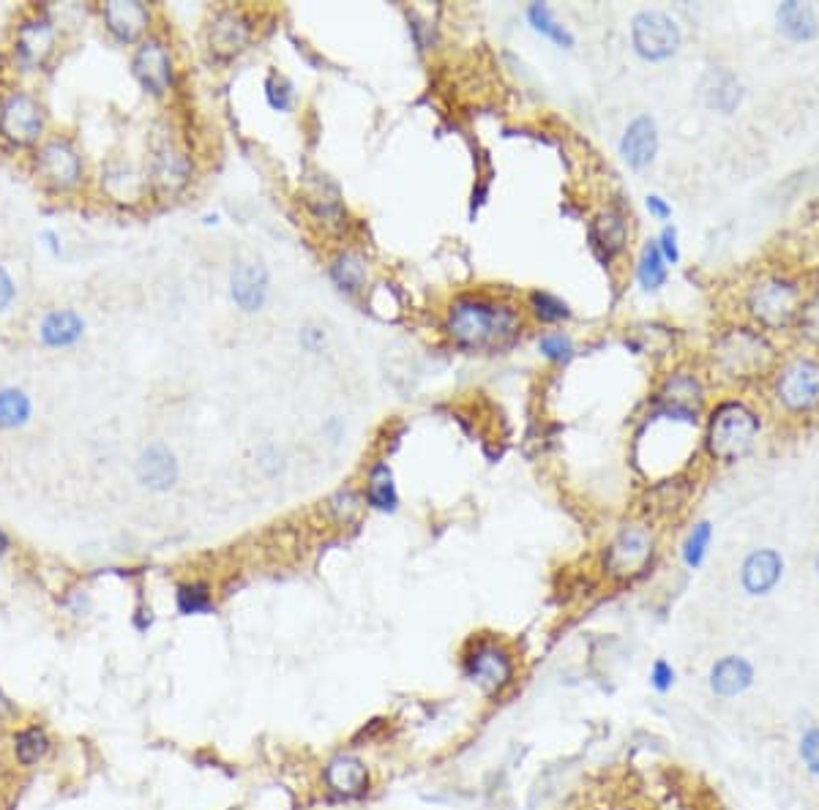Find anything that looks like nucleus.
<instances>
[{
  "label": "nucleus",
  "instance_id": "nucleus-3",
  "mask_svg": "<svg viewBox=\"0 0 819 810\" xmlns=\"http://www.w3.org/2000/svg\"><path fill=\"white\" fill-rule=\"evenodd\" d=\"M446 328L465 350H500L520 333V311L509 304L468 295L454 300Z\"/></svg>",
  "mask_w": 819,
  "mask_h": 810
},
{
  "label": "nucleus",
  "instance_id": "nucleus-12",
  "mask_svg": "<svg viewBox=\"0 0 819 810\" xmlns=\"http://www.w3.org/2000/svg\"><path fill=\"white\" fill-rule=\"evenodd\" d=\"M705 402V382L699 374L686 372V369H675L664 376L662 387H658V409L675 418L688 420L697 426V415Z\"/></svg>",
  "mask_w": 819,
  "mask_h": 810
},
{
  "label": "nucleus",
  "instance_id": "nucleus-6",
  "mask_svg": "<svg viewBox=\"0 0 819 810\" xmlns=\"http://www.w3.org/2000/svg\"><path fill=\"white\" fill-rule=\"evenodd\" d=\"M656 557V533L642 522L618 527L601 555V568L612 581H634L653 565Z\"/></svg>",
  "mask_w": 819,
  "mask_h": 810
},
{
  "label": "nucleus",
  "instance_id": "nucleus-46",
  "mask_svg": "<svg viewBox=\"0 0 819 810\" xmlns=\"http://www.w3.org/2000/svg\"><path fill=\"white\" fill-rule=\"evenodd\" d=\"M17 715H20V712H17V707L11 704L9 696H6L3 690H0V726H6V723L17 721Z\"/></svg>",
  "mask_w": 819,
  "mask_h": 810
},
{
  "label": "nucleus",
  "instance_id": "nucleus-42",
  "mask_svg": "<svg viewBox=\"0 0 819 810\" xmlns=\"http://www.w3.org/2000/svg\"><path fill=\"white\" fill-rule=\"evenodd\" d=\"M331 511L339 522L347 524V522H352L358 513H361V500H358L352 492H339L331 497Z\"/></svg>",
  "mask_w": 819,
  "mask_h": 810
},
{
  "label": "nucleus",
  "instance_id": "nucleus-29",
  "mask_svg": "<svg viewBox=\"0 0 819 810\" xmlns=\"http://www.w3.org/2000/svg\"><path fill=\"white\" fill-rule=\"evenodd\" d=\"M328 273H331L334 284L341 293H361L363 284H367V260L356 251H341L337 260L331 262Z\"/></svg>",
  "mask_w": 819,
  "mask_h": 810
},
{
  "label": "nucleus",
  "instance_id": "nucleus-43",
  "mask_svg": "<svg viewBox=\"0 0 819 810\" xmlns=\"http://www.w3.org/2000/svg\"><path fill=\"white\" fill-rule=\"evenodd\" d=\"M645 208H647V214H651L656 221L673 219V205H669V199H664L662 194H647Z\"/></svg>",
  "mask_w": 819,
  "mask_h": 810
},
{
  "label": "nucleus",
  "instance_id": "nucleus-47",
  "mask_svg": "<svg viewBox=\"0 0 819 810\" xmlns=\"http://www.w3.org/2000/svg\"><path fill=\"white\" fill-rule=\"evenodd\" d=\"M44 241H47V247H50V251H53V254H55V256H58V254H61V247H58V236H55V232H53V230H47V232H44Z\"/></svg>",
  "mask_w": 819,
  "mask_h": 810
},
{
  "label": "nucleus",
  "instance_id": "nucleus-50",
  "mask_svg": "<svg viewBox=\"0 0 819 810\" xmlns=\"http://www.w3.org/2000/svg\"><path fill=\"white\" fill-rule=\"evenodd\" d=\"M817 287H819V282H817Z\"/></svg>",
  "mask_w": 819,
  "mask_h": 810
},
{
  "label": "nucleus",
  "instance_id": "nucleus-39",
  "mask_svg": "<svg viewBox=\"0 0 819 810\" xmlns=\"http://www.w3.org/2000/svg\"><path fill=\"white\" fill-rule=\"evenodd\" d=\"M265 99H269L273 110L287 112L290 107H293V85L284 77H279V74H271V77L265 79Z\"/></svg>",
  "mask_w": 819,
  "mask_h": 810
},
{
  "label": "nucleus",
  "instance_id": "nucleus-9",
  "mask_svg": "<svg viewBox=\"0 0 819 810\" xmlns=\"http://www.w3.org/2000/svg\"><path fill=\"white\" fill-rule=\"evenodd\" d=\"M47 112L28 90H9L0 99V140L14 147H31L42 140Z\"/></svg>",
  "mask_w": 819,
  "mask_h": 810
},
{
  "label": "nucleus",
  "instance_id": "nucleus-34",
  "mask_svg": "<svg viewBox=\"0 0 819 810\" xmlns=\"http://www.w3.org/2000/svg\"><path fill=\"white\" fill-rule=\"evenodd\" d=\"M795 336H798L800 344L806 347V352H815L819 355V287L815 284L806 298L804 311H800L798 325H795Z\"/></svg>",
  "mask_w": 819,
  "mask_h": 810
},
{
  "label": "nucleus",
  "instance_id": "nucleus-32",
  "mask_svg": "<svg viewBox=\"0 0 819 810\" xmlns=\"http://www.w3.org/2000/svg\"><path fill=\"white\" fill-rule=\"evenodd\" d=\"M33 402L20 387H3L0 391V429L14 431L31 420Z\"/></svg>",
  "mask_w": 819,
  "mask_h": 810
},
{
  "label": "nucleus",
  "instance_id": "nucleus-33",
  "mask_svg": "<svg viewBox=\"0 0 819 810\" xmlns=\"http://www.w3.org/2000/svg\"><path fill=\"white\" fill-rule=\"evenodd\" d=\"M175 606L184 617H200V614L214 612V592H210L208 581H184L175 592Z\"/></svg>",
  "mask_w": 819,
  "mask_h": 810
},
{
  "label": "nucleus",
  "instance_id": "nucleus-21",
  "mask_svg": "<svg viewBox=\"0 0 819 810\" xmlns=\"http://www.w3.org/2000/svg\"><path fill=\"white\" fill-rule=\"evenodd\" d=\"M55 39H58V33H55L53 22L44 20V17L22 20L14 33L17 58L31 68L44 66L50 61V55L55 53Z\"/></svg>",
  "mask_w": 819,
  "mask_h": 810
},
{
  "label": "nucleus",
  "instance_id": "nucleus-44",
  "mask_svg": "<svg viewBox=\"0 0 819 810\" xmlns=\"http://www.w3.org/2000/svg\"><path fill=\"white\" fill-rule=\"evenodd\" d=\"M14 295H17L14 278H11L9 271H6V267L0 265V311L9 309L11 300H14Z\"/></svg>",
  "mask_w": 819,
  "mask_h": 810
},
{
  "label": "nucleus",
  "instance_id": "nucleus-4",
  "mask_svg": "<svg viewBox=\"0 0 819 810\" xmlns=\"http://www.w3.org/2000/svg\"><path fill=\"white\" fill-rule=\"evenodd\" d=\"M762 415L743 398H724L716 404L705 424V450L719 464H738L754 453L760 442Z\"/></svg>",
  "mask_w": 819,
  "mask_h": 810
},
{
  "label": "nucleus",
  "instance_id": "nucleus-37",
  "mask_svg": "<svg viewBox=\"0 0 819 810\" xmlns=\"http://www.w3.org/2000/svg\"><path fill=\"white\" fill-rule=\"evenodd\" d=\"M538 352L552 363H568L574 358V352H577V347H574V339L568 333L552 330V333H544L538 339Z\"/></svg>",
  "mask_w": 819,
  "mask_h": 810
},
{
  "label": "nucleus",
  "instance_id": "nucleus-22",
  "mask_svg": "<svg viewBox=\"0 0 819 810\" xmlns=\"http://www.w3.org/2000/svg\"><path fill=\"white\" fill-rule=\"evenodd\" d=\"M249 36H252V25H249V20L241 11L225 9L210 20L208 44L216 58H236L249 44Z\"/></svg>",
  "mask_w": 819,
  "mask_h": 810
},
{
  "label": "nucleus",
  "instance_id": "nucleus-45",
  "mask_svg": "<svg viewBox=\"0 0 819 810\" xmlns=\"http://www.w3.org/2000/svg\"><path fill=\"white\" fill-rule=\"evenodd\" d=\"M323 341H326V333H323V330H317V328H304V330H301V344H304L309 352L320 350Z\"/></svg>",
  "mask_w": 819,
  "mask_h": 810
},
{
  "label": "nucleus",
  "instance_id": "nucleus-15",
  "mask_svg": "<svg viewBox=\"0 0 819 810\" xmlns=\"http://www.w3.org/2000/svg\"><path fill=\"white\" fill-rule=\"evenodd\" d=\"M323 784L337 800H361L372 789V775L361 758L352 753H339L323 769Z\"/></svg>",
  "mask_w": 819,
  "mask_h": 810
},
{
  "label": "nucleus",
  "instance_id": "nucleus-18",
  "mask_svg": "<svg viewBox=\"0 0 819 810\" xmlns=\"http://www.w3.org/2000/svg\"><path fill=\"white\" fill-rule=\"evenodd\" d=\"M773 25L789 44H815L819 39V11L804 0H784L773 9Z\"/></svg>",
  "mask_w": 819,
  "mask_h": 810
},
{
  "label": "nucleus",
  "instance_id": "nucleus-8",
  "mask_svg": "<svg viewBox=\"0 0 819 810\" xmlns=\"http://www.w3.org/2000/svg\"><path fill=\"white\" fill-rule=\"evenodd\" d=\"M631 47L647 63H667L680 53L682 31L673 14L662 9H642L631 20Z\"/></svg>",
  "mask_w": 819,
  "mask_h": 810
},
{
  "label": "nucleus",
  "instance_id": "nucleus-28",
  "mask_svg": "<svg viewBox=\"0 0 819 810\" xmlns=\"http://www.w3.org/2000/svg\"><path fill=\"white\" fill-rule=\"evenodd\" d=\"M667 278H669L667 260H664L662 251H658L656 241H647L640 251V260H636V282H640V287L645 289V293H656V289H662L664 284H667Z\"/></svg>",
  "mask_w": 819,
  "mask_h": 810
},
{
  "label": "nucleus",
  "instance_id": "nucleus-41",
  "mask_svg": "<svg viewBox=\"0 0 819 810\" xmlns=\"http://www.w3.org/2000/svg\"><path fill=\"white\" fill-rule=\"evenodd\" d=\"M656 247L662 251V256L667 260V265H678L680 262V238H678V227L667 225L662 230V236L656 238Z\"/></svg>",
  "mask_w": 819,
  "mask_h": 810
},
{
  "label": "nucleus",
  "instance_id": "nucleus-31",
  "mask_svg": "<svg viewBox=\"0 0 819 810\" xmlns=\"http://www.w3.org/2000/svg\"><path fill=\"white\" fill-rule=\"evenodd\" d=\"M713 535H716L713 522H708V518H702V522H697L688 529L686 540H682L680 546V560L688 570L702 568L710 555V546H713Z\"/></svg>",
  "mask_w": 819,
  "mask_h": 810
},
{
  "label": "nucleus",
  "instance_id": "nucleus-40",
  "mask_svg": "<svg viewBox=\"0 0 819 810\" xmlns=\"http://www.w3.org/2000/svg\"><path fill=\"white\" fill-rule=\"evenodd\" d=\"M647 682H651V688L658 696H667L675 688V682H678V671H675V666L667 658H656L651 671H647Z\"/></svg>",
  "mask_w": 819,
  "mask_h": 810
},
{
  "label": "nucleus",
  "instance_id": "nucleus-10",
  "mask_svg": "<svg viewBox=\"0 0 819 810\" xmlns=\"http://www.w3.org/2000/svg\"><path fill=\"white\" fill-rule=\"evenodd\" d=\"M33 167L44 184L58 188V191H68L83 180V158L66 140H47L44 145H39Z\"/></svg>",
  "mask_w": 819,
  "mask_h": 810
},
{
  "label": "nucleus",
  "instance_id": "nucleus-38",
  "mask_svg": "<svg viewBox=\"0 0 819 810\" xmlns=\"http://www.w3.org/2000/svg\"><path fill=\"white\" fill-rule=\"evenodd\" d=\"M798 758L806 773L819 780V726H809L798 740Z\"/></svg>",
  "mask_w": 819,
  "mask_h": 810
},
{
  "label": "nucleus",
  "instance_id": "nucleus-35",
  "mask_svg": "<svg viewBox=\"0 0 819 810\" xmlns=\"http://www.w3.org/2000/svg\"><path fill=\"white\" fill-rule=\"evenodd\" d=\"M153 175H156V184L164 188H178L186 184V175H189V167H186V158L175 151H162L156 156V167H153Z\"/></svg>",
  "mask_w": 819,
  "mask_h": 810
},
{
  "label": "nucleus",
  "instance_id": "nucleus-24",
  "mask_svg": "<svg viewBox=\"0 0 819 810\" xmlns=\"http://www.w3.org/2000/svg\"><path fill=\"white\" fill-rule=\"evenodd\" d=\"M85 336V319L72 309H55L44 314L42 325H39V339L53 350H64L74 347Z\"/></svg>",
  "mask_w": 819,
  "mask_h": 810
},
{
  "label": "nucleus",
  "instance_id": "nucleus-17",
  "mask_svg": "<svg viewBox=\"0 0 819 810\" xmlns=\"http://www.w3.org/2000/svg\"><path fill=\"white\" fill-rule=\"evenodd\" d=\"M756 682V669L746 655H724L708 671V688L716 699H738Z\"/></svg>",
  "mask_w": 819,
  "mask_h": 810
},
{
  "label": "nucleus",
  "instance_id": "nucleus-49",
  "mask_svg": "<svg viewBox=\"0 0 819 810\" xmlns=\"http://www.w3.org/2000/svg\"><path fill=\"white\" fill-rule=\"evenodd\" d=\"M815 573H817V579H819V549H817V555H815Z\"/></svg>",
  "mask_w": 819,
  "mask_h": 810
},
{
  "label": "nucleus",
  "instance_id": "nucleus-2",
  "mask_svg": "<svg viewBox=\"0 0 819 810\" xmlns=\"http://www.w3.org/2000/svg\"><path fill=\"white\" fill-rule=\"evenodd\" d=\"M809 293L811 287H806L798 273L787 267H765L743 287V314L749 325L765 330L767 336L789 333L798 325Z\"/></svg>",
  "mask_w": 819,
  "mask_h": 810
},
{
  "label": "nucleus",
  "instance_id": "nucleus-7",
  "mask_svg": "<svg viewBox=\"0 0 819 810\" xmlns=\"http://www.w3.org/2000/svg\"><path fill=\"white\" fill-rule=\"evenodd\" d=\"M465 680L487 696H503L516 682V658L500 638H473L462 658Z\"/></svg>",
  "mask_w": 819,
  "mask_h": 810
},
{
  "label": "nucleus",
  "instance_id": "nucleus-26",
  "mask_svg": "<svg viewBox=\"0 0 819 810\" xmlns=\"http://www.w3.org/2000/svg\"><path fill=\"white\" fill-rule=\"evenodd\" d=\"M590 241H593V249L604 251L607 260L618 256L620 251L625 249V243H629V221H625V216L612 208L604 210V214L593 221Z\"/></svg>",
  "mask_w": 819,
  "mask_h": 810
},
{
  "label": "nucleus",
  "instance_id": "nucleus-11",
  "mask_svg": "<svg viewBox=\"0 0 819 810\" xmlns=\"http://www.w3.org/2000/svg\"><path fill=\"white\" fill-rule=\"evenodd\" d=\"M784 573H787V560H784L782 551L773 549V546H760L743 557L738 581L749 598H767L778 590Z\"/></svg>",
  "mask_w": 819,
  "mask_h": 810
},
{
  "label": "nucleus",
  "instance_id": "nucleus-48",
  "mask_svg": "<svg viewBox=\"0 0 819 810\" xmlns=\"http://www.w3.org/2000/svg\"><path fill=\"white\" fill-rule=\"evenodd\" d=\"M9 549H11V544H9V535H6V533H3V529H0V560H3V557H6V555H9Z\"/></svg>",
  "mask_w": 819,
  "mask_h": 810
},
{
  "label": "nucleus",
  "instance_id": "nucleus-19",
  "mask_svg": "<svg viewBox=\"0 0 819 810\" xmlns=\"http://www.w3.org/2000/svg\"><path fill=\"white\" fill-rule=\"evenodd\" d=\"M101 20L118 42L134 44L145 36L148 25H151V11L140 0H110V3L101 6Z\"/></svg>",
  "mask_w": 819,
  "mask_h": 810
},
{
  "label": "nucleus",
  "instance_id": "nucleus-14",
  "mask_svg": "<svg viewBox=\"0 0 819 810\" xmlns=\"http://www.w3.org/2000/svg\"><path fill=\"white\" fill-rule=\"evenodd\" d=\"M136 83L153 96H164L173 88V55L162 39H145L132 58Z\"/></svg>",
  "mask_w": 819,
  "mask_h": 810
},
{
  "label": "nucleus",
  "instance_id": "nucleus-5",
  "mask_svg": "<svg viewBox=\"0 0 819 810\" xmlns=\"http://www.w3.org/2000/svg\"><path fill=\"white\" fill-rule=\"evenodd\" d=\"M765 387L778 415L793 420L815 418L819 415V355L804 350L782 355Z\"/></svg>",
  "mask_w": 819,
  "mask_h": 810
},
{
  "label": "nucleus",
  "instance_id": "nucleus-20",
  "mask_svg": "<svg viewBox=\"0 0 819 810\" xmlns=\"http://www.w3.org/2000/svg\"><path fill=\"white\" fill-rule=\"evenodd\" d=\"M271 276L263 262H238L230 276V295L241 311H260L269 300Z\"/></svg>",
  "mask_w": 819,
  "mask_h": 810
},
{
  "label": "nucleus",
  "instance_id": "nucleus-25",
  "mask_svg": "<svg viewBox=\"0 0 819 810\" xmlns=\"http://www.w3.org/2000/svg\"><path fill=\"white\" fill-rule=\"evenodd\" d=\"M50 751H53V737L42 723H28L11 734V756L20 767H36L50 756Z\"/></svg>",
  "mask_w": 819,
  "mask_h": 810
},
{
  "label": "nucleus",
  "instance_id": "nucleus-23",
  "mask_svg": "<svg viewBox=\"0 0 819 810\" xmlns=\"http://www.w3.org/2000/svg\"><path fill=\"white\" fill-rule=\"evenodd\" d=\"M136 478L151 492H170L178 483V459L164 442H151L136 459Z\"/></svg>",
  "mask_w": 819,
  "mask_h": 810
},
{
  "label": "nucleus",
  "instance_id": "nucleus-1",
  "mask_svg": "<svg viewBox=\"0 0 819 810\" xmlns=\"http://www.w3.org/2000/svg\"><path fill=\"white\" fill-rule=\"evenodd\" d=\"M778 361H782V350L773 341V336L749 322H735L724 328L710 347L713 374L735 387L767 382Z\"/></svg>",
  "mask_w": 819,
  "mask_h": 810
},
{
  "label": "nucleus",
  "instance_id": "nucleus-36",
  "mask_svg": "<svg viewBox=\"0 0 819 810\" xmlns=\"http://www.w3.org/2000/svg\"><path fill=\"white\" fill-rule=\"evenodd\" d=\"M531 309L546 325L566 322V319L571 317V309H568L566 300L557 298V295H552V293H544V289L531 293Z\"/></svg>",
  "mask_w": 819,
  "mask_h": 810
},
{
  "label": "nucleus",
  "instance_id": "nucleus-13",
  "mask_svg": "<svg viewBox=\"0 0 819 810\" xmlns=\"http://www.w3.org/2000/svg\"><path fill=\"white\" fill-rule=\"evenodd\" d=\"M697 96L710 112L735 116L746 99V90H743L741 77L730 66H708L697 83Z\"/></svg>",
  "mask_w": 819,
  "mask_h": 810
},
{
  "label": "nucleus",
  "instance_id": "nucleus-30",
  "mask_svg": "<svg viewBox=\"0 0 819 810\" xmlns=\"http://www.w3.org/2000/svg\"><path fill=\"white\" fill-rule=\"evenodd\" d=\"M525 14H527V22L533 25V31L542 33V36L549 39V42L557 44V47L571 50L574 44H577L574 33L568 31V28L563 25L560 20H557L555 11H552L546 3H531V6H527Z\"/></svg>",
  "mask_w": 819,
  "mask_h": 810
},
{
  "label": "nucleus",
  "instance_id": "nucleus-27",
  "mask_svg": "<svg viewBox=\"0 0 819 810\" xmlns=\"http://www.w3.org/2000/svg\"><path fill=\"white\" fill-rule=\"evenodd\" d=\"M367 505L380 513H394L396 507H400V492H396L394 472H391V467L383 464V461L369 470Z\"/></svg>",
  "mask_w": 819,
  "mask_h": 810
},
{
  "label": "nucleus",
  "instance_id": "nucleus-16",
  "mask_svg": "<svg viewBox=\"0 0 819 810\" xmlns=\"http://www.w3.org/2000/svg\"><path fill=\"white\" fill-rule=\"evenodd\" d=\"M662 147V131L653 116H636L634 121L625 125L623 136H620V158L629 164L631 169L642 173L651 167Z\"/></svg>",
  "mask_w": 819,
  "mask_h": 810
}]
</instances>
